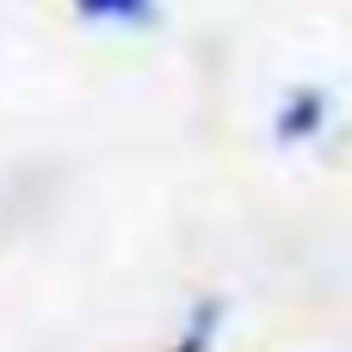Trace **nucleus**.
Segmentation results:
<instances>
[{"mask_svg":"<svg viewBox=\"0 0 352 352\" xmlns=\"http://www.w3.org/2000/svg\"><path fill=\"white\" fill-rule=\"evenodd\" d=\"M328 93L322 87H291L285 99H278V111H272V136H278V148H303V142H316L322 130H328Z\"/></svg>","mask_w":352,"mask_h":352,"instance_id":"nucleus-1","label":"nucleus"},{"mask_svg":"<svg viewBox=\"0 0 352 352\" xmlns=\"http://www.w3.org/2000/svg\"><path fill=\"white\" fill-rule=\"evenodd\" d=\"M87 25H155V0H68Z\"/></svg>","mask_w":352,"mask_h":352,"instance_id":"nucleus-2","label":"nucleus"},{"mask_svg":"<svg viewBox=\"0 0 352 352\" xmlns=\"http://www.w3.org/2000/svg\"><path fill=\"white\" fill-rule=\"evenodd\" d=\"M210 340H217V303H198L192 322H186V340H179L173 352H204Z\"/></svg>","mask_w":352,"mask_h":352,"instance_id":"nucleus-3","label":"nucleus"}]
</instances>
